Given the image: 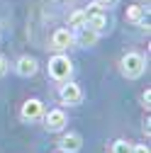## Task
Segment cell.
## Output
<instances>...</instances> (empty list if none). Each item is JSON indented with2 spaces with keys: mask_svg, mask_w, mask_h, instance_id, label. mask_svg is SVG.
I'll return each instance as SVG.
<instances>
[{
  "mask_svg": "<svg viewBox=\"0 0 151 153\" xmlns=\"http://www.w3.org/2000/svg\"><path fill=\"white\" fill-rule=\"evenodd\" d=\"M71 73H73V63H71V59L66 53H56L54 59L49 61V75L56 80V83H66L68 78H71Z\"/></svg>",
  "mask_w": 151,
  "mask_h": 153,
  "instance_id": "obj_1",
  "label": "cell"
},
{
  "mask_svg": "<svg viewBox=\"0 0 151 153\" xmlns=\"http://www.w3.org/2000/svg\"><path fill=\"white\" fill-rule=\"evenodd\" d=\"M120 68H122V75L124 78H139V75L144 73L146 68V61H144V56L141 53H124L122 56V61H120Z\"/></svg>",
  "mask_w": 151,
  "mask_h": 153,
  "instance_id": "obj_2",
  "label": "cell"
},
{
  "mask_svg": "<svg viewBox=\"0 0 151 153\" xmlns=\"http://www.w3.org/2000/svg\"><path fill=\"white\" fill-rule=\"evenodd\" d=\"M42 112H44V102H42V100H37V97H29V100L22 105L20 117H22L25 122H34V119H39V117H42Z\"/></svg>",
  "mask_w": 151,
  "mask_h": 153,
  "instance_id": "obj_3",
  "label": "cell"
},
{
  "mask_svg": "<svg viewBox=\"0 0 151 153\" xmlns=\"http://www.w3.org/2000/svg\"><path fill=\"white\" fill-rule=\"evenodd\" d=\"M66 112L64 109H49V114L44 117V126H46V131H61L64 126H66Z\"/></svg>",
  "mask_w": 151,
  "mask_h": 153,
  "instance_id": "obj_4",
  "label": "cell"
},
{
  "mask_svg": "<svg viewBox=\"0 0 151 153\" xmlns=\"http://www.w3.org/2000/svg\"><path fill=\"white\" fill-rule=\"evenodd\" d=\"M73 42H76V36H73L71 29H56L54 36H51V49H56V51H66Z\"/></svg>",
  "mask_w": 151,
  "mask_h": 153,
  "instance_id": "obj_5",
  "label": "cell"
},
{
  "mask_svg": "<svg viewBox=\"0 0 151 153\" xmlns=\"http://www.w3.org/2000/svg\"><path fill=\"white\" fill-rule=\"evenodd\" d=\"M81 100H83V90L76 83L66 80V85H61V102L64 105H78Z\"/></svg>",
  "mask_w": 151,
  "mask_h": 153,
  "instance_id": "obj_6",
  "label": "cell"
},
{
  "mask_svg": "<svg viewBox=\"0 0 151 153\" xmlns=\"http://www.w3.org/2000/svg\"><path fill=\"white\" fill-rule=\"evenodd\" d=\"M15 68H17V73H20L22 78H32V75L39 71V63H37V59H32V56H22Z\"/></svg>",
  "mask_w": 151,
  "mask_h": 153,
  "instance_id": "obj_7",
  "label": "cell"
},
{
  "mask_svg": "<svg viewBox=\"0 0 151 153\" xmlns=\"http://www.w3.org/2000/svg\"><path fill=\"white\" fill-rule=\"evenodd\" d=\"M85 25L90 27V29H95L98 34H102V32H107V15L102 12V10H98V12H93V15H88V20H85Z\"/></svg>",
  "mask_w": 151,
  "mask_h": 153,
  "instance_id": "obj_8",
  "label": "cell"
},
{
  "mask_svg": "<svg viewBox=\"0 0 151 153\" xmlns=\"http://www.w3.org/2000/svg\"><path fill=\"white\" fill-rule=\"evenodd\" d=\"M59 146H61L64 153H78L81 146H83V139H81V134H66L59 141Z\"/></svg>",
  "mask_w": 151,
  "mask_h": 153,
  "instance_id": "obj_9",
  "label": "cell"
},
{
  "mask_svg": "<svg viewBox=\"0 0 151 153\" xmlns=\"http://www.w3.org/2000/svg\"><path fill=\"white\" fill-rule=\"evenodd\" d=\"M98 39H100V34H98L95 29H90L88 25L81 27V29H78V36H76V42H78L81 46H95Z\"/></svg>",
  "mask_w": 151,
  "mask_h": 153,
  "instance_id": "obj_10",
  "label": "cell"
},
{
  "mask_svg": "<svg viewBox=\"0 0 151 153\" xmlns=\"http://www.w3.org/2000/svg\"><path fill=\"white\" fill-rule=\"evenodd\" d=\"M144 20H146V7H141V5H129L127 7V22L144 25Z\"/></svg>",
  "mask_w": 151,
  "mask_h": 153,
  "instance_id": "obj_11",
  "label": "cell"
},
{
  "mask_svg": "<svg viewBox=\"0 0 151 153\" xmlns=\"http://www.w3.org/2000/svg\"><path fill=\"white\" fill-rule=\"evenodd\" d=\"M85 10H76V12H71V17H68V27H73V29H81V27H85Z\"/></svg>",
  "mask_w": 151,
  "mask_h": 153,
  "instance_id": "obj_12",
  "label": "cell"
},
{
  "mask_svg": "<svg viewBox=\"0 0 151 153\" xmlns=\"http://www.w3.org/2000/svg\"><path fill=\"white\" fill-rule=\"evenodd\" d=\"M132 146L129 141H124V139H117L115 143H112V153H132Z\"/></svg>",
  "mask_w": 151,
  "mask_h": 153,
  "instance_id": "obj_13",
  "label": "cell"
},
{
  "mask_svg": "<svg viewBox=\"0 0 151 153\" xmlns=\"http://www.w3.org/2000/svg\"><path fill=\"white\" fill-rule=\"evenodd\" d=\"M7 68H10V66H7V59H5V56H0V78L7 73Z\"/></svg>",
  "mask_w": 151,
  "mask_h": 153,
  "instance_id": "obj_14",
  "label": "cell"
},
{
  "mask_svg": "<svg viewBox=\"0 0 151 153\" xmlns=\"http://www.w3.org/2000/svg\"><path fill=\"white\" fill-rule=\"evenodd\" d=\"M132 153H151V151H149V146H146V143H137L134 148H132Z\"/></svg>",
  "mask_w": 151,
  "mask_h": 153,
  "instance_id": "obj_15",
  "label": "cell"
},
{
  "mask_svg": "<svg viewBox=\"0 0 151 153\" xmlns=\"http://www.w3.org/2000/svg\"><path fill=\"white\" fill-rule=\"evenodd\" d=\"M141 100H144V105H146V107H149V102H151V92H149V90H146V92H144V95H141Z\"/></svg>",
  "mask_w": 151,
  "mask_h": 153,
  "instance_id": "obj_16",
  "label": "cell"
},
{
  "mask_svg": "<svg viewBox=\"0 0 151 153\" xmlns=\"http://www.w3.org/2000/svg\"><path fill=\"white\" fill-rule=\"evenodd\" d=\"M98 3H100V5H112L115 0H98Z\"/></svg>",
  "mask_w": 151,
  "mask_h": 153,
  "instance_id": "obj_17",
  "label": "cell"
}]
</instances>
